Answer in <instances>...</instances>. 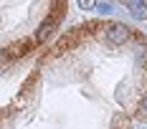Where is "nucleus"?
I'll return each instance as SVG.
<instances>
[{
    "instance_id": "nucleus-1",
    "label": "nucleus",
    "mask_w": 147,
    "mask_h": 129,
    "mask_svg": "<svg viewBox=\"0 0 147 129\" xmlns=\"http://www.w3.org/2000/svg\"><path fill=\"white\" fill-rule=\"evenodd\" d=\"M104 38L109 46H124V43L132 38V30L127 28L124 23H109L104 28Z\"/></svg>"
},
{
    "instance_id": "nucleus-2",
    "label": "nucleus",
    "mask_w": 147,
    "mask_h": 129,
    "mask_svg": "<svg viewBox=\"0 0 147 129\" xmlns=\"http://www.w3.org/2000/svg\"><path fill=\"white\" fill-rule=\"evenodd\" d=\"M127 10L132 18L137 20H145L147 18V3H140V0H127Z\"/></svg>"
},
{
    "instance_id": "nucleus-4",
    "label": "nucleus",
    "mask_w": 147,
    "mask_h": 129,
    "mask_svg": "<svg viewBox=\"0 0 147 129\" xmlns=\"http://www.w3.org/2000/svg\"><path fill=\"white\" fill-rule=\"evenodd\" d=\"M33 46L30 41H20V43H13L10 48H8V53L10 56H23V53H28V48Z\"/></svg>"
},
{
    "instance_id": "nucleus-6",
    "label": "nucleus",
    "mask_w": 147,
    "mask_h": 129,
    "mask_svg": "<svg viewBox=\"0 0 147 129\" xmlns=\"http://www.w3.org/2000/svg\"><path fill=\"white\" fill-rule=\"evenodd\" d=\"M8 58H10V53H8V51H3V48H0V66H3V63H5V61H8Z\"/></svg>"
},
{
    "instance_id": "nucleus-5",
    "label": "nucleus",
    "mask_w": 147,
    "mask_h": 129,
    "mask_svg": "<svg viewBox=\"0 0 147 129\" xmlns=\"http://www.w3.org/2000/svg\"><path fill=\"white\" fill-rule=\"evenodd\" d=\"M94 8H96L99 13H112V10H114V5H112V3H96Z\"/></svg>"
},
{
    "instance_id": "nucleus-3",
    "label": "nucleus",
    "mask_w": 147,
    "mask_h": 129,
    "mask_svg": "<svg viewBox=\"0 0 147 129\" xmlns=\"http://www.w3.org/2000/svg\"><path fill=\"white\" fill-rule=\"evenodd\" d=\"M53 28H56V18H48V20H43V23H41V28H38V36H36V41L43 43L46 38L53 33Z\"/></svg>"
}]
</instances>
